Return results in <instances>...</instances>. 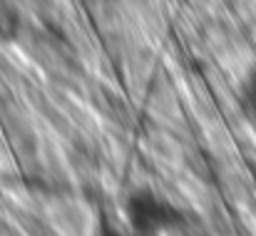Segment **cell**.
<instances>
[{
  "instance_id": "cell-1",
  "label": "cell",
  "mask_w": 256,
  "mask_h": 236,
  "mask_svg": "<svg viewBox=\"0 0 256 236\" xmlns=\"http://www.w3.org/2000/svg\"><path fill=\"white\" fill-rule=\"evenodd\" d=\"M124 219L132 236H164L186 224L184 209L154 189H134L124 199Z\"/></svg>"
},
{
  "instance_id": "cell-2",
  "label": "cell",
  "mask_w": 256,
  "mask_h": 236,
  "mask_svg": "<svg viewBox=\"0 0 256 236\" xmlns=\"http://www.w3.org/2000/svg\"><path fill=\"white\" fill-rule=\"evenodd\" d=\"M236 104H239V112L244 114V120L252 127H256V62L244 72V78L239 80Z\"/></svg>"
},
{
  "instance_id": "cell-3",
  "label": "cell",
  "mask_w": 256,
  "mask_h": 236,
  "mask_svg": "<svg viewBox=\"0 0 256 236\" xmlns=\"http://www.w3.org/2000/svg\"><path fill=\"white\" fill-rule=\"evenodd\" d=\"M100 236H127V234H122L120 229H114V226H110L107 222H102V229H100Z\"/></svg>"
}]
</instances>
